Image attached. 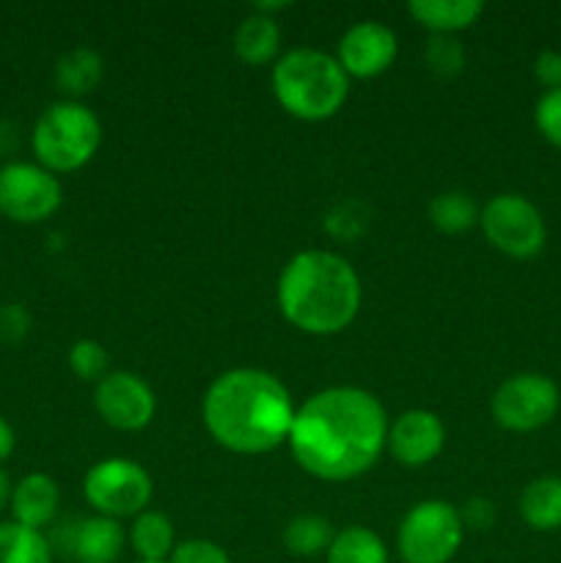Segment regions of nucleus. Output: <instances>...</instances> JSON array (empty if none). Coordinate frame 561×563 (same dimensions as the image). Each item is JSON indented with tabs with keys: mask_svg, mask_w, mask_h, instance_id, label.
I'll return each instance as SVG.
<instances>
[{
	"mask_svg": "<svg viewBox=\"0 0 561 563\" xmlns=\"http://www.w3.org/2000/svg\"><path fill=\"white\" fill-rule=\"evenodd\" d=\"M388 412L372 390L330 385L297 407L286 445L302 473L341 484L377 465L388 443Z\"/></svg>",
	"mask_w": 561,
	"mask_h": 563,
	"instance_id": "f257e3e1",
	"label": "nucleus"
},
{
	"mask_svg": "<svg viewBox=\"0 0 561 563\" xmlns=\"http://www.w3.org/2000/svg\"><path fill=\"white\" fill-rule=\"evenodd\" d=\"M297 405L275 374L237 366L204 390L201 421L220 449L240 456L273 454L289 443Z\"/></svg>",
	"mask_w": 561,
	"mask_h": 563,
	"instance_id": "f03ea898",
	"label": "nucleus"
},
{
	"mask_svg": "<svg viewBox=\"0 0 561 563\" xmlns=\"http://www.w3.org/2000/svg\"><path fill=\"white\" fill-rule=\"evenodd\" d=\"M280 317L306 335L330 339L361 313V275L341 253L300 251L284 264L275 289Z\"/></svg>",
	"mask_w": 561,
	"mask_h": 563,
	"instance_id": "7ed1b4c3",
	"label": "nucleus"
},
{
	"mask_svg": "<svg viewBox=\"0 0 561 563\" xmlns=\"http://www.w3.org/2000/svg\"><path fill=\"white\" fill-rule=\"evenodd\" d=\"M270 91L286 115L319 124L341 113L350 99V77L336 55L314 47L280 53L270 71Z\"/></svg>",
	"mask_w": 561,
	"mask_h": 563,
	"instance_id": "20e7f679",
	"label": "nucleus"
},
{
	"mask_svg": "<svg viewBox=\"0 0 561 563\" xmlns=\"http://www.w3.org/2000/svg\"><path fill=\"white\" fill-rule=\"evenodd\" d=\"M102 121L88 104L58 99L47 104L31 130L33 163L64 176L86 168L102 146Z\"/></svg>",
	"mask_w": 561,
	"mask_h": 563,
	"instance_id": "39448f33",
	"label": "nucleus"
},
{
	"mask_svg": "<svg viewBox=\"0 0 561 563\" xmlns=\"http://www.w3.org/2000/svg\"><path fill=\"white\" fill-rule=\"evenodd\" d=\"M462 542L465 526L460 509L440 498L413 506L396 528V555L402 563H451Z\"/></svg>",
	"mask_w": 561,
	"mask_h": 563,
	"instance_id": "423d86ee",
	"label": "nucleus"
},
{
	"mask_svg": "<svg viewBox=\"0 0 561 563\" xmlns=\"http://www.w3.org/2000/svg\"><path fill=\"white\" fill-rule=\"evenodd\" d=\"M484 240L504 256L528 262L548 245V223L531 198L520 192H498L490 198L479 214Z\"/></svg>",
	"mask_w": 561,
	"mask_h": 563,
	"instance_id": "0eeeda50",
	"label": "nucleus"
},
{
	"mask_svg": "<svg viewBox=\"0 0 561 563\" xmlns=\"http://www.w3.org/2000/svg\"><path fill=\"white\" fill-rule=\"evenodd\" d=\"M82 498L99 517H138L152 504L154 478L130 456H108L88 467L82 478Z\"/></svg>",
	"mask_w": 561,
	"mask_h": 563,
	"instance_id": "6e6552de",
	"label": "nucleus"
},
{
	"mask_svg": "<svg viewBox=\"0 0 561 563\" xmlns=\"http://www.w3.org/2000/svg\"><path fill=\"white\" fill-rule=\"evenodd\" d=\"M559 407L561 390L553 379L537 372H520L495 388L490 416L506 432L528 434L548 427Z\"/></svg>",
	"mask_w": 561,
	"mask_h": 563,
	"instance_id": "1a4fd4ad",
	"label": "nucleus"
},
{
	"mask_svg": "<svg viewBox=\"0 0 561 563\" xmlns=\"http://www.w3.org/2000/svg\"><path fill=\"white\" fill-rule=\"evenodd\" d=\"M64 203V185L55 174L28 159L0 165V218L16 225H38Z\"/></svg>",
	"mask_w": 561,
	"mask_h": 563,
	"instance_id": "9d476101",
	"label": "nucleus"
},
{
	"mask_svg": "<svg viewBox=\"0 0 561 563\" xmlns=\"http://www.w3.org/2000/svg\"><path fill=\"white\" fill-rule=\"evenodd\" d=\"M94 410L116 432H143L157 416V396L141 374L110 372L94 388Z\"/></svg>",
	"mask_w": 561,
	"mask_h": 563,
	"instance_id": "9b49d317",
	"label": "nucleus"
},
{
	"mask_svg": "<svg viewBox=\"0 0 561 563\" xmlns=\"http://www.w3.org/2000/svg\"><path fill=\"white\" fill-rule=\"evenodd\" d=\"M399 55V38L377 20L355 22L346 27L336 47V60L350 80H374L394 66Z\"/></svg>",
	"mask_w": 561,
	"mask_h": 563,
	"instance_id": "f8f14e48",
	"label": "nucleus"
},
{
	"mask_svg": "<svg viewBox=\"0 0 561 563\" xmlns=\"http://www.w3.org/2000/svg\"><path fill=\"white\" fill-rule=\"evenodd\" d=\"M446 445V427L438 412L413 407V410L399 412L388 427V443L385 451L391 460L402 467H427L440 456Z\"/></svg>",
	"mask_w": 561,
	"mask_h": 563,
	"instance_id": "ddd939ff",
	"label": "nucleus"
},
{
	"mask_svg": "<svg viewBox=\"0 0 561 563\" xmlns=\"http://www.w3.org/2000/svg\"><path fill=\"white\" fill-rule=\"evenodd\" d=\"M61 509V487L50 473L33 471L25 473L20 482L14 484V493H11V520L20 522V526L33 528V531H42L50 522L55 520Z\"/></svg>",
	"mask_w": 561,
	"mask_h": 563,
	"instance_id": "4468645a",
	"label": "nucleus"
},
{
	"mask_svg": "<svg viewBox=\"0 0 561 563\" xmlns=\"http://www.w3.org/2000/svg\"><path fill=\"white\" fill-rule=\"evenodd\" d=\"M127 531L113 517H88L75 528L72 555L77 563H119L127 550Z\"/></svg>",
	"mask_w": 561,
	"mask_h": 563,
	"instance_id": "2eb2a0df",
	"label": "nucleus"
},
{
	"mask_svg": "<svg viewBox=\"0 0 561 563\" xmlns=\"http://www.w3.org/2000/svg\"><path fill=\"white\" fill-rule=\"evenodd\" d=\"M407 14L427 27L429 36H457L484 14L482 0H413Z\"/></svg>",
	"mask_w": 561,
	"mask_h": 563,
	"instance_id": "dca6fc26",
	"label": "nucleus"
},
{
	"mask_svg": "<svg viewBox=\"0 0 561 563\" xmlns=\"http://www.w3.org/2000/svg\"><path fill=\"white\" fill-rule=\"evenodd\" d=\"M280 38L275 16L251 11L234 31V55L248 66H273L280 58Z\"/></svg>",
	"mask_w": 561,
	"mask_h": 563,
	"instance_id": "f3484780",
	"label": "nucleus"
},
{
	"mask_svg": "<svg viewBox=\"0 0 561 563\" xmlns=\"http://www.w3.org/2000/svg\"><path fill=\"white\" fill-rule=\"evenodd\" d=\"M105 77V60L91 47H72L55 60L53 80L55 88L72 102H80V97L97 91Z\"/></svg>",
	"mask_w": 561,
	"mask_h": 563,
	"instance_id": "a211bd4d",
	"label": "nucleus"
},
{
	"mask_svg": "<svg viewBox=\"0 0 561 563\" xmlns=\"http://www.w3.org/2000/svg\"><path fill=\"white\" fill-rule=\"evenodd\" d=\"M520 520L537 533L561 531V476H539L522 487Z\"/></svg>",
	"mask_w": 561,
	"mask_h": 563,
	"instance_id": "6ab92c4d",
	"label": "nucleus"
},
{
	"mask_svg": "<svg viewBox=\"0 0 561 563\" xmlns=\"http://www.w3.org/2000/svg\"><path fill=\"white\" fill-rule=\"evenodd\" d=\"M127 542L135 553L138 561L168 563L170 553L176 550V528L174 520L163 511L146 509L138 517H132V526L127 531Z\"/></svg>",
	"mask_w": 561,
	"mask_h": 563,
	"instance_id": "aec40b11",
	"label": "nucleus"
},
{
	"mask_svg": "<svg viewBox=\"0 0 561 563\" xmlns=\"http://www.w3.org/2000/svg\"><path fill=\"white\" fill-rule=\"evenodd\" d=\"M336 537V528L328 517L314 515V511H302L295 515L280 531V542L284 550L295 559H317L330 550V542Z\"/></svg>",
	"mask_w": 561,
	"mask_h": 563,
	"instance_id": "412c9836",
	"label": "nucleus"
},
{
	"mask_svg": "<svg viewBox=\"0 0 561 563\" xmlns=\"http://www.w3.org/2000/svg\"><path fill=\"white\" fill-rule=\"evenodd\" d=\"M328 563H391L388 544L377 531L366 526L339 528L324 553Z\"/></svg>",
	"mask_w": 561,
	"mask_h": 563,
	"instance_id": "4be33fe9",
	"label": "nucleus"
},
{
	"mask_svg": "<svg viewBox=\"0 0 561 563\" xmlns=\"http://www.w3.org/2000/svg\"><path fill=\"white\" fill-rule=\"evenodd\" d=\"M479 214H482V207H479V203L473 201L471 192L465 190L438 192V196L427 203L429 223L449 236L465 234V231L476 229Z\"/></svg>",
	"mask_w": 561,
	"mask_h": 563,
	"instance_id": "5701e85b",
	"label": "nucleus"
},
{
	"mask_svg": "<svg viewBox=\"0 0 561 563\" xmlns=\"http://www.w3.org/2000/svg\"><path fill=\"white\" fill-rule=\"evenodd\" d=\"M0 563H53V548L42 531L0 520Z\"/></svg>",
	"mask_w": 561,
	"mask_h": 563,
	"instance_id": "b1692460",
	"label": "nucleus"
},
{
	"mask_svg": "<svg viewBox=\"0 0 561 563\" xmlns=\"http://www.w3.org/2000/svg\"><path fill=\"white\" fill-rule=\"evenodd\" d=\"M72 374L82 383H99L105 374H110V355L108 346L99 344L94 339H77L69 346V355H66Z\"/></svg>",
	"mask_w": 561,
	"mask_h": 563,
	"instance_id": "393cba45",
	"label": "nucleus"
},
{
	"mask_svg": "<svg viewBox=\"0 0 561 563\" xmlns=\"http://www.w3.org/2000/svg\"><path fill=\"white\" fill-rule=\"evenodd\" d=\"M424 60L438 77H457L465 69V49L457 36H429Z\"/></svg>",
	"mask_w": 561,
	"mask_h": 563,
	"instance_id": "a878e982",
	"label": "nucleus"
},
{
	"mask_svg": "<svg viewBox=\"0 0 561 563\" xmlns=\"http://www.w3.org/2000/svg\"><path fill=\"white\" fill-rule=\"evenodd\" d=\"M534 124L550 146L561 148V88L542 91V97L534 104Z\"/></svg>",
	"mask_w": 561,
	"mask_h": 563,
	"instance_id": "bb28decb",
	"label": "nucleus"
},
{
	"mask_svg": "<svg viewBox=\"0 0 561 563\" xmlns=\"http://www.w3.org/2000/svg\"><path fill=\"white\" fill-rule=\"evenodd\" d=\"M33 317L22 302H3L0 306V344L14 346L31 335Z\"/></svg>",
	"mask_w": 561,
	"mask_h": 563,
	"instance_id": "cd10ccee",
	"label": "nucleus"
},
{
	"mask_svg": "<svg viewBox=\"0 0 561 563\" xmlns=\"http://www.w3.org/2000/svg\"><path fill=\"white\" fill-rule=\"evenodd\" d=\"M168 563H234L226 548H220L212 539H185L176 544Z\"/></svg>",
	"mask_w": 561,
	"mask_h": 563,
	"instance_id": "c85d7f7f",
	"label": "nucleus"
},
{
	"mask_svg": "<svg viewBox=\"0 0 561 563\" xmlns=\"http://www.w3.org/2000/svg\"><path fill=\"white\" fill-rule=\"evenodd\" d=\"M460 517L465 531H490L495 526V520H498V509H495V504L490 498L476 495V498H468L460 506Z\"/></svg>",
	"mask_w": 561,
	"mask_h": 563,
	"instance_id": "c756f323",
	"label": "nucleus"
},
{
	"mask_svg": "<svg viewBox=\"0 0 561 563\" xmlns=\"http://www.w3.org/2000/svg\"><path fill=\"white\" fill-rule=\"evenodd\" d=\"M534 77L544 91H556L561 88V53L559 49H542L534 58Z\"/></svg>",
	"mask_w": 561,
	"mask_h": 563,
	"instance_id": "7c9ffc66",
	"label": "nucleus"
},
{
	"mask_svg": "<svg viewBox=\"0 0 561 563\" xmlns=\"http://www.w3.org/2000/svg\"><path fill=\"white\" fill-rule=\"evenodd\" d=\"M14 449H16V432L9 423V418L0 412V465L14 454Z\"/></svg>",
	"mask_w": 561,
	"mask_h": 563,
	"instance_id": "2f4dec72",
	"label": "nucleus"
},
{
	"mask_svg": "<svg viewBox=\"0 0 561 563\" xmlns=\"http://www.w3.org/2000/svg\"><path fill=\"white\" fill-rule=\"evenodd\" d=\"M11 493H14V482H11L9 471L0 467V515L11 506Z\"/></svg>",
	"mask_w": 561,
	"mask_h": 563,
	"instance_id": "473e14b6",
	"label": "nucleus"
},
{
	"mask_svg": "<svg viewBox=\"0 0 561 563\" xmlns=\"http://www.w3.org/2000/svg\"><path fill=\"white\" fill-rule=\"evenodd\" d=\"M132 563H154V561H132Z\"/></svg>",
	"mask_w": 561,
	"mask_h": 563,
	"instance_id": "72a5a7b5",
	"label": "nucleus"
}]
</instances>
